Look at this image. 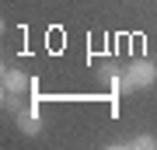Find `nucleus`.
<instances>
[{"mask_svg":"<svg viewBox=\"0 0 157 150\" xmlns=\"http://www.w3.org/2000/svg\"><path fill=\"white\" fill-rule=\"evenodd\" d=\"M0 87H4V98H17V94H25V91H32V77L25 70H17V67H4Z\"/></svg>","mask_w":157,"mask_h":150,"instance_id":"nucleus-1","label":"nucleus"},{"mask_svg":"<svg viewBox=\"0 0 157 150\" xmlns=\"http://www.w3.org/2000/svg\"><path fill=\"white\" fill-rule=\"evenodd\" d=\"M126 77L129 84H133V91H140V87H154V80H157V67L150 60H133V63H126Z\"/></svg>","mask_w":157,"mask_h":150,"instance_id":"nucleus-2","label":"nucleus"},{"mask_svg":"<svg viewBox=\"0 0 157 150\" xmlns=\"http://www.w3.org/2000/svg\"><path fill=\"white\" fill-rule=\"evenodd\" d=\"M101 80L112 87V94L133 91V84H129V77H126V67H115V63H101Z\"/></svg>","mask_w":157,"mask_h":150,"instance_id":"nucleus-3","label":"nucleus"},{"mask_svg":"<svg viewBox=\"0 0 157 150\" xmlns=\"http://www.w3.org/2000/svg\"><path fill=\"white\" fill-rule=\"evenodd\" d=\"M17 126H21V133H28V136H39V133H42L39 105H32V108H17Z\"/></svg>","mask_w":157,"mask_h":150,"instance_id":"nucleus-4","label":"nucleus"},{"mask_svg":"<svg viewBox=\"0 0 157 150\" xmlns=\"http://www.w3.org/2000/svg\"><path fill=\"white\" fill-rule=\"evenodd\" d=\"M115 147H126V150H157V136L154 133H140V136L122 140V143H115Z\"/></svg>","mask_w":157,"mask_h":150,"instance_id":"nucleus-5","label":"nucleus"}]
</instances>
